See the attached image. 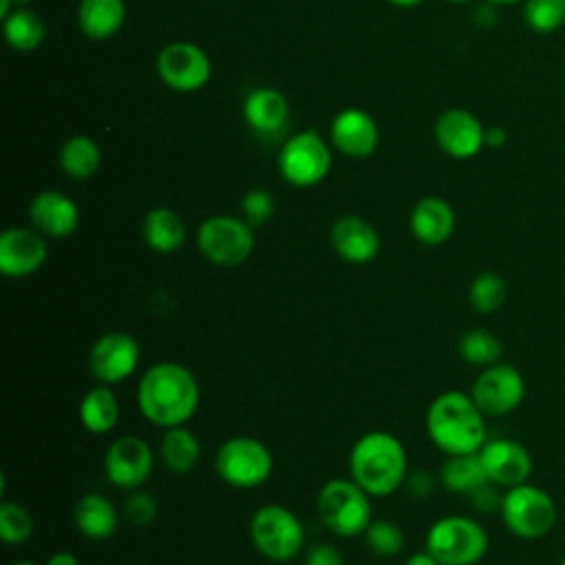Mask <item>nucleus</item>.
I'll use <instances>...</instances> for the list:
<instances>
[{"mask_svg": "<svg viewBox=\"0 0 565 565\" xmlns=\"http://www.w3.org/2000/svg\"><path fill=\"white\" fill-rule=\"evenodd\" d=\"M13 11V0H0V18H7Z\"/></svg>", "mask_w": 565, "mask_h": 565, "instance_id": "46", "label": "nucleus"}, {"mask_svg": "<svg viewBox=\"0 0 565 565\" xmlns=\"http://www.w3.org/2000/svg\"><path fill=\"white\" fill-rule=\"evenodd\" d=\"M457 351L463 362H468L470 366H479V369L497 364L503 358L501 340L492 331H486V329L463 331L457 342Z\"/></svg>", "mask_w": 565, "mask_h": 565, "instance_id": "31", "label": "nucleus"}, {"mask_svg": "<svg viewBox=\"0 0 565 565\" xmlns=\"http://www.w3.org/2000/svg\"><path fill=\"white\" fill-rule=\"evenodd\" d=\"M214 468L223 483L238 490H249L263 486L271 477L274 457L260 439L236 435L218 446Z\"/></svg>", "mask_w": 565, "mask_h": 565, "instance_id": "8", "label": "nucleus"}, {"mask_svg": "<svg viewBox=\"0 0 565 565\" xmlns=\"http://www.w3.org/2000/svg\"><path fill=\"white\" fill-rule=\"evenodd\" d=\"M523 22L539 35L558 31L565 24V0H525Z\"/></svg>", "mask_w": 565, "mask_h": 565, "instance_id": "34", "label": "nucleus"}, {"mask_svg": "<svg viewBox=\"0 0 565 565\" xmlns=\"http://www.w3.org/2000/svg\"><path fill=\"white\" fill-rule=\"evenodd\" d=\"M280 177L294 188H313L331 170V148L316 130L291 135L278 152Z\"/></svg>", "mask_w": 565, "mask_h": 565, "instance_id": "10", "label": "nucleus"}, {"mask_svg": "<svg viewBox=\"0 0 565 565\" xmlns=\"http://www.w3.org/2000/svg\"><path fill=\"white\" fill-rule=\"evenodd\" d=\"M102 163V150L88 135L68 137L60 150V168L71 179H90Z\"/></svg>", "mask_w": 565, "mask_h": 565, "instance_id": "29", "label": "nucleus"}, {"mask_svg": "<svg viewBox=\"0 0 565 565\" xmlns=\"http://www.w3.org/2000/svg\"><path fill=\"white\" fill-rule=\"evenodd\" d=\"M388 2L395 4V7H402V9H411V7H417V4H422L426 0H388Z\"/></svg>", "mask_w": 565, "mask_h": 565, "instance_id": "45", "label": "nucleus"}, {"mask_svg": "<svg viewBox=\"0 0 565 565\" xmlns=\"http://www.w3.org/2000/svg\"><path fill=\"white\" fill-rule=\"evenodd\" d=\"M448 2H452V4H463V2H470V0H448Z\"/></svg>", "mask_w": 565, "mask_h": 565, "instance_id": "50", "label": "nucleus"}, {"mask_svg": "<svg viewBox=\"0 0 565 565\" xmlns=\"http://www.w3.org/2000/svg\"><path fill=\"white\" fill-rule=\"evenodd\" d=\"M141 236L146 245L157 254H172L183 247L188 230L183 218L166 205L152 207L141 221Z\"/></svg>", "mask_w": 565, "mask_h": 565, "instance_id": "24", "label": "nucleus"}, {"mask_svg": "<svg viewBox=\"0 0 565 565\" xmlns=\"http://www.w3.org/2000/svg\"><path fill=\"white\" fill-rule=\"evenodd\" d=\"M406 490L417 497V499H424V497H430L437 488V479L428 472V470H413L406 475V481H404Z\"/></svg>", "mask_w": 565, "mask_h": 565, "instance_id": "40", "label": "nucleus"}, {"mask_svg": "<svg viewBox=\"0 0 565 565\" xmlns=\"http://www.w3.org/2000/svg\"><path fill=\"white\" fill-rule=\"evenodd\" d=\"M159 457L170 472L188 475L201 461V441L185 424L166 428L159 441Z\"/></svg>", "mask_w": 565, "mask_h": 565, "instance_id": "27", "label": "nucleus"}, {"mask_svg": "<svg viewBox=\"0 0 565 565\" xmlns=\"http://www.w3.org/2000/svg\"><path fill=\"white\" fill-rule=\"evenodd\" d=\"M141 362V347L126 331H108L99 335L88 351V371L97 384H119L128 380Z\"/></svg>", "mask_w": 565, "mask_h": 565, "instance_id": "13", "label": "nucleus"}, {"mask_svg": "<svg viewBox=\"0 0 565 565\" xmlns=\"http://www.w3.org/2000/svg\"><path fill=\"white\" fill-rule=\"evenodd\" d=\"M455 210L452 205L441 196H422L413 210H411V234L415 241L424 245H441L446 243L455 232Z\"/></svg>", "mask_w": 565, "mask_h": 565, "instance_id": "22", "label": "nucleus"}, {"mask_svg": "<svg viewBox=\"0 0 565 565\" xmlns=\"http://www.w3.org/2000/svg\"><path fill=\"white\" fill-rule=\"evenodd\" d=\"M305 565H344L342 552L331 543H316L305 556Z\"/></svg>", "mask_w": 565, "mask_h": 565, "instance_id": "39", "label": "nucleus"}, {"mask_svg": "<svg viewBox=\"0 0 565 565\" xmlns=\"http://www.w3.org/2000/svg\"><path fill=\"white\" fill-rule=\"evenodd\" d=\"M49 238L35 227H9L0 234V271L7 278L35 274L49 256Z\"/></svg>", "mask_w": 565, "mask_h": 565, "instance_id": "16", "label": "nucleus"}, {"mask_svg": "<svg viewBox=\"0 0 565 565\" xmlns=\"http://www.w3.org/2000/svg\"><path fill=\"white\" fill-rule=\"evenodd\" d=\"M11 565H44V563H35V561H15Z\"/></svg>", "mask_w": 565, "mask_h": 565, "instance_id": "49", "label": "nucleus"}, {"mask_svg": "<svg viewBox=\"0 0 565 565\" xmlns=\"http://www.w3.org/2000/svg\"><path fill=\"white\" fill-rule=\"evenodd\" d=\"M508 298V282L497 271H481L468 287V302L477 313H494Z\"/></svg>", "mask_w": 565, "mask_h": 565, "instance_id": "32", "label": "nucleus"}, {"mask_svg": "<svg viewBox=\"0 0 565 565\" xmlns=\"http://www.w3.org/2000/svg\"><path fill=\"white\" fill-rule=\"evenodd\" d=\"M490 2H494L499 7H512V4H523L525 0H490Z\"/></svg>", "mask_w": 565, "mask_h": 565, "instance_id": "47", "label": "nucleus"}, {"mask_svg": "<svg viewBox=\"0 0 565 565\" xmlns=\"http://www.w3.org/2000/svg\"><path fill=\"white\" fill-rule=\"evenodd\" d=\"M154 466L150 444L137 435H121L110 441L104 455L106 479L121 490H135L146 483Z\"/></svg>", "mask_w": 565, "mask_h": 565, "instance_id": "14", "label": "nucleus"}, {"mask_svg": "<svg viewBox=\"0 0 565 565\" xmlns=\"http://www.w3.org/2000/svg\"><path fill=\"white\" fill-rule=\"evenodd\" d=\"M349 475L371 497H388L408 475L404 444L388 430H369L351 446Z\"/></svg>", "mask_w": 565, "mask_h": 565, "instance_id": "3", "label": "nucleus"}, {"mask_svg": "<svg viewBox=\"0 0 565 565\" xmlns=\"http://www.w3.org/2000/svg\"><path fill=\"white\" fill-rule=\"evenodd\" d=\"M75 527L90 541H106L117 532L119 512L110 499L99 492H86L73 508Z\"/></svg>", "mask_w": 565, "mask_h": 565, "instance_id": "23", "label": "nucleus"}, {"mask_svg": "<svg viewBox=\"0 0 565 565\" xmlns=\"http://www.w3.org/2000/svg\"><path fill=\"white\" fill-rule=\"evenodd\" d=\"M29 2L31 0H13V9H24V7H29Z\"/></svg>", "mask_w": 565, "mask_h": 565, "instance_id": "48", "label": "nucleus"}, {"mask_svg": "<svg viewBox=\"0 0 565 565\" xmlns=\"http://www.w3.org/2000/svg\"><path fill=\"white\" fill-rule=\"evenodd\" d=\"M329 243L342 260L353 265H366L380 254L377 230L358 214L335 218L329 230Z\"/></svg>", "mask_w": 565, "mask_h": 565, "instance_id": "19", "label": "nucleus"}, {"mask_svg": "<svg viewBox=\"0 0 565 565\" xmlns=\"http://www.w3.org/2000/svg\"><path fill=\"white\" fill-rule=\"evenodd\" d=\"M470 395L486 417H503L523 402L525 380L516 366L497 362L479 371Z\"/></svg>", "mask_w": 565, "mask_h": 565, "instance_id": "12", "label": "nucleus"}, {"mask_svg": "<svg viewBox=\"0 0 565 565\" xmlns=\"http://www.w3.org/2000/svg\"><path fill=\"white\" fill-rule=\"evenodd\" d=\"M486 126L477 115L466 108L452 106L446 108L433 124V137L439 150L452 159H472L477 157L483 143Z\"/></svg>", "mask_w": 565, "mask_h": 565, "instance_id": "15", "label": "nucleus"}, {"mask_svg": "<svg viewBox=\"0 0 565 565\" xmlns=\"http://www.w3.org/2000/svg\"><path fill=\"white\" fill-rule=\"evenodd\" d=\"M472 22L481 29H492L499 22V4H494L490 0H483L481 4L475 7Z\"/></svg>", "mask_w": 565, "mask_h": 565, "instance_id": "41", "label": "nucleus"}, {"mask_svg": "<svg viewBox=\"0 0 565 565\" xmlns=\"http://www.w3.org/2000/svg\"><path fill=\"white\" fill-rule=\"evenodd\" d=\"M159 79L177 93L201 90L212 77L207 53L194 42H170L157 55Z\"/></svg>", "mask_w": 565, "mask_h": 565, "instance_id": "11", "label": "nucleus"}, {"mask_svg": "<svg viewBox=\"0 0 565 565\" xmlns=\"http://www.w3.org/2000/svg\"><path fill=\"white\" fill-rule=\"evenodd\" d=\"M329 141L340 154L351 159H364L375 152L380 143V130L375 119L366 110L349 106L333 117Z\"/></svg>", "mask_w": 565, "mask_h": 565, "instance_id": "18", "label": "nucleus"}, {"mask_svg": "<svg viewBox=\"0 0 565 565\" xmlns=\"http://www.w3.org/2000/svg\"><path fill=\"white\" fill-rule=\"evenodd\" d=\"M29 221L46 238H66L79 225V210L64 192L42 190L29 203Z\"/></svg>", "mask_w": 565, "mask_h": 565, "instance_id": "20", "label": "nucleus"}, {"mask_svg": "<svg viewBox=\"0 0 565 565\" xmlns=\"http://www.w3.org/2000/svg\"><path fill=\"white\" fill-rule=\"evenodd\" d=\"M157 512H159V503L148 490L143 488L128 490V497L124 503V516L130 525L146 527L157 519Z\"/></svg>", "mask_w": 565, "mask_h": 565, "instance_id": "37", "label": "nucleus"}, {"mask_svg": "<svg viewBox=\"0 0 565 565\" xmlns=\"http://www.w3.org/2000/svg\"><path fill=\"white\" fill-rule=\"evenodd\" d=\"M468 499H470V503H472V508H475L477 512L488 514V512H499L503 494L499 492V486L486 481L483 486H479L477 490H472V492L468 494Z\"/></svg>", "mask_w": 565, "mask_h": 565, "instance_id": "38", "label": "nucleus"}, {"mask_svg": "<svg viewBox=\"0 0 565 565\" xmlns=\"http://www.w3.org/2000/svg\"><path fill=\"white\" fill-rule=\"evenodd\" d=\"M402 565H441L433 554H428L426 550L424 552H415L411 554Z\"/></svg>", "mask_w": 565, "mask_h": 565, "instance_id": "44", "label": "nucleus"}, {"mask_svg": "<svg viewBox=\"0 0 565 565\" xmlns=\"http://www.w3.org/2000/svg\"><path fill=\"white\" fill-rule=\"evenodd\" d=\"M364 543L377 558H395L404 550V532L388 519H375L364 530Z\"/></svg>", "mask_w": 565, "mask_h": 565, "instance_id": "35", "label": "nucleus"}, {"mask_svg": "<svg viewBox=\"0 0 565 565\" xmlns=\"http://www.w3.org/2000/svg\"><path fill=\"white\" fill-rule=\"evenodd\" d=\"M558 565H565V556H563V558H561V561H558Z\"/></svg>", "mask_w": 565, "mask_h": 565, "instance_id": "51", "label": "nucleus"}, {"mask_svg": "<svg viewBox=\"0 0 565 565\" xmlns=\"http://www.w3.org/2000/svg\"><path fill=\"white\" fill-rule=\"evenodd\" d=\"M35 519L18 501L4 499L0 503V539L4 545H22L33 536Z\"/></svg>", "mask_w": 565, "mask_h": 565, "instance_id": "33", "label": "nucleus"}, {"mask_svg": "<svg viewBox=\"0 0 565 565\" xmlns=\"http://www.w3.org/2000/svg\"><path fill=\"white\" fill-rule=\"evenodd\" d=\"M503 525L519 539L536 541L552 532L558 510L554 499L539 486L521 483L503 492L499 508Z\"/></svg>", "mask_w": 565, "mask_h": 565, "instance_id": "7", "label": "nucleus"}, {"mask_svg": "<svg viewBox=\"0 0 565 565\" xmlns=\"http://www.w3.org/2000/svg\"><path fill=\"white\" fill-rule=\"evenodd\" d=\"M254 227L243 216L214 214L196 230L201 256L216 267H238L254 252Z\"/></svg>", "mask_w": 565, "mask_h": 565, "instance_id": "9", "label": "nucleus"}, {"mask_svg": "<svg viewBox=\"0 0 565 565\" xmlns=\"http://www.w3.org/2000/svg\"><path fill=\"white\" fill-rule=\"evenodd\" d=\"M479 459L488 481L505 490L525 483L532 475L530 450L508 437L486 439V444L479 448Z\"/></svg>", "mask_w": 565, "mask_h": 565, "instance_id": "17", "label": "nucleus"}, {"mask_svg": "<svg viewBox=\"0 0 565 565\" xmlns=\"http://www.w3.org/2000/svg\"><path fill=\"white\" fill-rule=\"evenodd\" d=\"M243 119L258 137L274 139L289 124V102L278 88L258 86L243 102Z\"/></svg>", "mask_w": 565, "mask_h": 565, "instance_id": "21", "label": "nucleus"}, {"mask_svg": "<svg viewBox=\"0 0 565 565\" xmlns=\"http://www.w3.org/2000/svg\"><path fill=\"white\" fill-rule=\"evenodd\" d=\"M249 539L267 561L289 563L305 545V527L289 508L265 503L249 519Z\"/></svg>", "mask_w": 565, "mask_h": 565, "instance_id": "6", "label": "nucleus"}, {"mask_svg": "<svg viewBox=\"0 0 565 565\" xmlns=\"http://www.w3.org/2000/svg\"><path fill=\"white\" fill-rule=\"evenodd\" d=\"M488 481L486 470L477 452H466V455H448L446 461L441 463L439 470V483L455 494H470L479 486Z\"/></svg>", "mask_w": 565, "mask_h": 565, "instance_id": "28", "label": "nucleus"}, {"mask_svg": "<svg viewBox=\"0 0 565 565\" xmlns=\"http://www.w3.org/2000/svg\"><path fill=\"white\" fill-rule=\"evenodd\" d=\"M119 399L115 397L113 388L106 384H97L88 388L79 399V422L93 435L110 433L119 422Z\"/></svg>", "mask_w": 565, "mask_h": 565, "instance_id": "26", "label": "nucleus"}, {"mask_svg": "<svg viewBox=\"0 0 565 565\" xmlns=\"http://www.w3.org/2000/svg\"><path fill=\"white\" fill-rule=\"evenodd\" d=\"M318 516L322 525L338 536L364 534L373 521L371 494L349 479H331L318 492Z\"/></svg>", "mask_w": 565, "mask_h": 565, "instance_id": "5", "label": "nucleus"}, {"mask_svg": "<svg viewBox=\"0 0 565 565\" xmlns=\"http://www.w3.org/2000/svg\"><path fill=\"white\" fill-rule=\"evenodd\" d=\"M124 0H82L77 7V24L88 40H108L124 26Z\"/></svg>", "mask_w": 565, "mask_h": 565, "instance_id": "25", "label": "nucleus"}, {"mask_svg": "<svg viewBox=\"0 0 565 565\" xmlns=\"http://www.w3.org/2000/svg\"><path fill=\"white\" fill-rule=\"evenodd\" d=\"M2 33L11 49H15L20 53H29L42 44L44 22L29 7L13 9L7 18H2Z\"/></svg>", "mask_w": 565, "mask_h": 565, "instance_id": "30", "label": "nucleus"}, {"mask_svg": "<svg viewBox=\"0 0 565 565\" xmlns=\"http://www.w3.org/2000/svg\"><path fill=\"white\" fill-rule=\"evenodd\" d=\"M426 433L446 457L477 452L486 444V415L470 393L444 391L428 404Z\"/></svg>", "mask_w": 565, "mask_h": 565, "instance_id": "2", "label": "nucleus"}, {"mask_svg": "<svg viewBox=\"0 0 565 565\" xmlns=\"http://www.w3.org/2000/svg\"><path fill=\"white\" fill-rule=\"evenodd\" d=\"M274 212H276V201H274L271 192L265 190V188L247 190L241 199V216L252 227L265 225L274 216Z\"/></svg>", "mask_w": 565, "mask_h": 565, "instance_id": "36", "label": "nucleus"}, {"mask_svg": "<svg viewBox=\"0 0 565 565\" xmlns=\"http://www.w3.org/2000/svg\"><path fill=\"white\" fill-rule=\"evenodd\" d=\"M488 532L463 514H446L426 532V552L441 565H477L488 552Z\"/></svg>", "mask_w": 565, "mask_h": 565, "instance_id": "4", "label": "nucleus"}, {"mask_svg": "<svg viewBox=\"0 0 565 565\" xmlns=\"http://www.w3.org/2000/svg\"><path fill=\"white\" fill-rule=\"evenodd\" d=\"M199 402L201 388L196 375L181 362H157L143 371L137 384V406L141 415L163 430L188 424Z\"/></svg>", "mask_w": 565, "mask_h": 565, "instance_id": "1", "label": "nucleus"}, {"mask_svg": "<svg viewBox=\"0 0 565 565\" xmlns=\"http://www.w3.org/2000/svg\"><path fill=\"white\" fill-rule=\"evenodd\" d=\"M505 141H508V132H505V128H501V126H486V135H483V143H486V148H492V150H497V148H503L505 146Z\"/></svg>", "mask_w": 565, "mask_h": 565, "instance_id": "42", "label": "nucleus"}, {"mask_svg": "<svg viewBox=\"0 0 565 565\" xmlns=\"http://www.w3.org/2000/svg\"><path fill=\"white\" fill-rule=\"evenodd\" d=\"M44 565H79L77 563V556L73 552H66V550H60V552H53Z\"/></svg>", "mask_w": 565, "mask_h": 565, "instance_id": "43", "label": "nucleus"}]
</instances>
